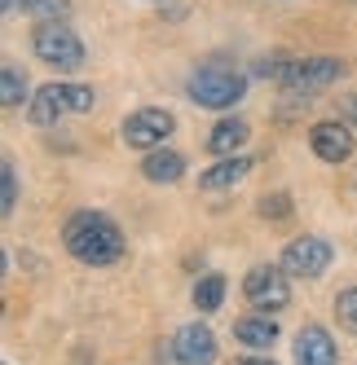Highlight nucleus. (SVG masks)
Wrapping results in <instances>:
<instances>
[{"instance_id": "1", "label": "nucleus", "mask_w": 357, "mask_h": 365, "mask_svg": "<svg viewBox=\"0 0 357 365\" xmlns=\"http://www.w3.org/2000/svg\"><path fill=\"white\" fill-rule=\"evenodd\" d=\"M62 242L66 251L80 259V264H115V259L124 255V233L111 216H101V212H75L62 229Z\"/></svg>"}, {"instance_id": "2", "label": "nucleus", "mask_w": 357, "mask_h": 365, "mask_svg": "<svg viewBox=\"0 0 357 365\" xmlns=\"http://www.w3.org/2000/svg\"><path fill=\"white\" fill-rule=\"evenodd\" d=\"M186 93H190L194 106L229 110L234 101H243V93H247V75H238V71H229V66H216V62H212V66H198V71L190 75Z\"/></svg>"}, {"instance_id": "3", "label": "nucleus", "mask_w": 357, "mask_h": 365, "mask_svg": "<svg viewBox=\"0 0 357 365\" xmlns=\"http://www.w3.org/2000/svg\"><path fill=\"white\" fill-rule=\"evenodd\" d=\"M93 88H84V84H44L31 101H27V119L36 123V128H49V123H58L62 115H84V110H93Z\"/></svg>"}, {"instance_id": "4", "label": "nucleus", "mask_w": 357, "mask_h": 365, "mask_svg": "<svg viewBox=\"0 0 357 365\" xmlns=\"http://www.w3.org/2000/svg\"><path fill=\"white\" fill-rule=\"evenodd\" d=\"M31 48H36L40 62L58 66V71H80V66L89 62L84 40L75 36L66 22H40V27L31 31Z\"/></svg>"}, {"instance_id": "5", "label": "nucleus", "mask_w": 357, "mask_h": 365, "mask_svg": "<svg viewBox=\"0 0 357 365\" xmlns=\"http://www.w3.org/2000/svg\"><path fill=\"white\" fill-rule=\"evenodd\" d=\"M344 71L348 66L340 58H300V62L287 66V75L278 84H283L287 97H304V101H309L313 93H322V88H331L336 80H344Z\"/></svg>"}, {"instance_id": "6", "label": "nucleus", "mask_w": 357, "mask_h": 365, "mask_svg": "<svg viewBox=\"0 0 357 365\" xmlns=\"http://www.w3.org/2000/svg\"><path fill=\"white\" fill-rule=\"evenodd\" d=\"M172 128H176V119L164 106L133 110L129 119H124V145H133V150H159L172 137Z\"/></svg>"}, {"instance_id": "7", "label": "nucleus", "mask_w": 357, "mask_h": 365, "mask_svg": "<svg viewBox=\"0 0 357 365\" xmlns=\"http://www.w3.org/2000/svg\"><path fill=\"white\" fill-rule=\"evenodd\" d=\"M331 259H336V251H331V242L326 238H296V242H287V251H283V273H296V277H322L326 269H331Z\"/></svg>"}, {"instance_id": "8", "label": "nucleus", "mask_w": 357, "mask_h": 365, "mask_svg": "<svg viewBox=\"0 0 357 365\" xmlns=\"http://www.w3.org/2000/svg\"><path fill=\"white\" fill-rule=\"evenodd\" d=\"M309 145L322 163H348L353 150H357V137L348 133L344 119H322V123L309 128Z\"/></svg>"}, {"instance_id": "9", "label": "nucleus", "mask_w": 357, "mask_h": 365, "mask_svg": "<svg viewBox=\"0 0 357 365\" xmlns=\"http://www.w3.org/2000/svg\"><path fill=\"white\" fill-rule=\"evenodd\" d=\"M243 291H247V299L256 304V308H287L291 304V286H287V273H278V269H269V264H256L247 277H243Z\"/></svg>"}, {"instance_id": "10", "label": "nucleus", "mask_w": 357, "mask_h": 365, "mask_svg": "<svg viewBox=\"0 0 357 365\" xmlns=\"http://www.w3.org/2000/svg\"><path fill=\"white\" fill-rule=\"evenodd\" d=\"M172 356L181 361V365H212V361H216V334L203 326V322H190V326L176 330Z\"/></svg>"}, {"instance_id": "11", "label": "nucleus", "mask_w": 357, "mask_h": 365, "mask_svg": "<svg viewBox=\"0 0 357 365\" xmlns=\"http://www.w3.org/2000/svg\"><path fill=\"white\" fill-rule=\"evenodd\" d=\"M336 339H331L326 326H304L296 334V365H336Z\"/></svg>"}, {"instance_id": "12", "label": "nucleus", "mask_w": 357, "mask_h": 365, "mask_svg": "<svg viewBox=\"0 0 357 365\" xmlns=\"http://www.w3.org/2000/svg\"><path fill=\"white\" fill-rule=\"evenodd\" d=\"M141 176L155 180V185H172V180L186 176V159L176 150H150L141 159Z\"/></svg>"}, {"instance_id": "13", "label": "nucleus", "mask_w": 357, "mask_h": 365, "mask_svg": "<svg viewBox=\"0 0 357 365\" xmlns=\"http://www.w3.org/2000/svg\"><path fill=\"white\" fill-rule=\"evenodd\" d=\"M247 137H251L247 119H221L212 133H208V150H212V154H221V159H234V150H238Z\"/></svg>"}, {"instance_id": "14", "label": "nucleus", "mask_w": 357, "mask_h": 365, "mask_svg": "<svg viewBox=\"0 0 357 365\" xmlns=\"http://www.w3.org/2000/svg\"><path fill=\"white\" fill-rule=\"evenodd\" d=\"M251 172V159H243V154H234V159H221V163H212L208 172L198 176V185L203 190H229V185H238V180Z\"/></svg>"}, {"instance_id": "15", "label": "nucleus", "mask_w": 357, "mask_h": 365, "mask_svg": "<svg viewBox=\"0 0 357 365\" xmlns=\"http://www.w3.org/2000/svg\"><path fill=\"white\" fill-rule=\"evenodd\" d=\"M234 339L238 344H251V348H269L278 339V322L273 317H243L234 326Z\"/></svg>"}, {"instance_id": "16", "label": "nucleus", "mask_w": 357, "mask_h": 365, "mask_svg": "<svg viewBox=\"0 0 357 365\" xmlns=\"http://www.w3.org/2000/svg\"><path fill=\"white\" fill-rule=\"evenodd\" d=\"M5 9H22V14H31L40 22H62L66 18V0H5Z\"/></svg>"}, {"instance_id": "17", "label": "nucleus", "mask_w": 357, "mask_h": 365, "mask_svg": "<svg viewBox=\"0 0 357 365\" xmlns=\"http://www.w3.org/2000/svg\"><path fill=\"white\" fill-rule=\"evenodd\" d=\"M221 299H225V277L221 273H208V277L194 282V308L198 312H216Z\"/></svg>"}, {"instance_id": "18", "label": "nucleus", "mask_w": 357, "mask_h": 365, "mask_svg": "<svg viewBox=\"0 0 357 365\" xmlns=\"http://www.w3.org/2000/svg\"><path fill=\"white\" fill-rule=\"evenodd\" d=\"M0 101H5V106H22V101H31L27 97V75H22L18 66L0 71Z\"/></svg>"}, {"instance_id": "19", "label": "nucleus", "mask_w": 357, "mask_h": 365, "mask_svg": "<svg viewBox=\"0 0 357 365\" xmlns=\"http://www.w3.org/2000/svg\"><path fill=\"white\" fill-rule=\"evenodd\" d=\"M336 317H340V326H344V330H353V334H357V286H348V291H340V295H336Z\"/></svg>"}, {"instance_id": "20", "label": "nucleus", "mask_w": 357, "mask_h": 365, "mask_svg": "<svg viewBox=\"0 0 357 365\" xmlns=\"http://www.w3.org/2000/svg\"><path fill=\"white\" fill-rule=\"evenodd\" d=\"M261 216H273V220L291 216V198H287V194H265V198H261Z\"/></svg>"}, {"instance_id": "21", "label": "nucleus", "mask_w": 357, "mask_h": 365, "mask_svg": "<svg viewBox=\"0 0 357 365\" xmlns=\"http://www.w3.org/2000/svg\"><path fill=\"white\" fill-rule=\"evenodd\" d=\"M0 180H5V212H14V202H18V176H14V163L5 159V168H0Z\"/></svg>"}, {"instance_id": "22", "label": "nucleus", "mask_w": 357, "mask_h": 365, "mask_svg": "<svg viewBox=\"0 0 357 365\" xmlns=\"http://www.w3.org/2000/svg\"><path fill=\"white\" fill-rule=\"evenodd\" d=\"M340 115H344V119H348V123H357V93H353V97H344V101H340Z\"/></svg>"}, {"instance_id": "23", "label": "nucleus", "mask_w": 357, "mask_h": 365, "mask_svg": "<svg viewBox=\"0 0 357 365\" xmlns=\"http://www.w3.org/2000/svg\"><path fill=\"white\" fill-rule=\"evenodd\" d=\"M238 365H273V361H265V356H243Z\"/></svg>"}]
</instances>
